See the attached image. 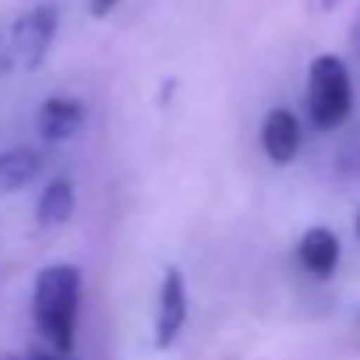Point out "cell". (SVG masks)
Segmentation results:
<instances>
[{
	"label": "cell",
	"mask_w": 360,
	"mask_h": 360,
	"mask_svg": "<svg viewBox=\"0 0 360 360\" xmlns=\"http://www.w3.org/2000/svg\"><path fill=\"white\" fill-rule=\"evenodd\" d=\"M39 173V152L36 148H8L0 152V191L11 195L22 191L29 180H36Z\"/></svg>",
	"instance_id": "8"
},
{
	"label": "cell",
	"mask_w": 360,
	"mask_h": 360,
	"mask_svg": "<svg viewBox=\"0 0 360 360\" xmlns=\"http://www.w3.org/2000/svg\"><path fill=\"white\" fill-rule=\"evenodd\" d=\"M57 18H60L57 4H36L15 22V29H11V57H15L18 68L36 71L46 60V53L53 46V36H57Z\"/></svg>",
	"instance_id": "3"
},
{
	"label": "cell",
	"mask_w": 360,
	"mask_h": 360,
	"mask_svg": "<svg viewBox=\"0 0 360 360\" xmlns=\"http://www.w3.org/2000/svg\"><path fill=\"white\" fill-rule=\"evenodd\" d=\"M297 258L300 265L314 276V279H328L339 265V237L325 226H311L304 237H300V248H297Z\"/></svg>",
	"instance_id": "7"
},
{
	"label": "cell",
	"mask_w": 360,
	"mask_h": 360,
	"mask_svg": "<svg viewBox=\"0 0 360 360\" xmlns=\"http://www.w3.org/2000/svg\"><path fill=\"white\" fill-rule=\"evenodd\" d=\"M39 134L50 138V141H68L82 131L85 124V106L82 99H71V96H50L43 106H39Z\"/></svg>",
	"instance_id": "5"
},
{
	"label": "cell",
	"mask_w": 360,
	"mask_h": 360,
	"mask_svg": "<svg viewBox=\"0 0 360 360\" xmlns=\"http://www.w3.org/2000/svg\"><path fill=\"white\" fill-rule=\"evenodd\" d=\"M307 4H311L314 11H332V8L339 4V0H307Z\"/></svg>",
	"instance_id": "12"
},
{
	"label": "cell",
	"mask_w": 360,
	"mask_h": 360,
	"mask_svg": "<svg viewBox=\"0 0 360 360\" xmlns=\"http://www.w3.org/2000/svg\"><path fill=\"white\" fill-rule=\"evenodd\" d=\"M117 4L120 0H89V11H92V18H106Z\"/></svg>",
	"instance_id": "10"
},
{
	"label": "cell",
	"mask_w": 360,
	"mask_h": 360,
	"mask_svg": "<svg viewBox=\"0 0 360 360\" xmlns=\"http://www.w3.org/2000/svg\"><path fill=\"white\" fill-rule=\"evenodd\" d=\"M356 237H360V212H356Z\"/></svg>",
	"instance_id": "13"
},
{
	"label": "cell",
	"mask_w": 360,
	"mask_h": 360,
	"mask_svg": "<svg viewBox=\"0 0 360 360\" xmlns=\"http://www.w3.org/2000/svg\"><path fill=\"white\" fill-rule=\"evenodd\" d=\"M262 148L272 162H290L300 152V124L290 110H272L262 120Z\"/></svg>",
	"instance_id": "6"
},
{
	"label": "cell",
	"mask_w": 360,
	"mask_h": 360,
	"mask_svg": "<svg viewBox=\"0 0 360 360\" xmlns=\"http://www.w3.org/2000/svg\"><path fill=\"white\" fill-rule=\"evenodd\" d=\"M356 32H360V22H356Z\"/></svg>",
	"instance_id": "14"
},
{
	"label": "cell",
	"mask_w": 360,
	"mask_h": 360,
	"mask_svg": "<svg viewBox=\"0 0 360 360\" xmlns=\"http://www.w3.org/2000/svg\"><path fill=\"white\" fill-rule=\"evenodd\" d=\"M29 360H75V356H71V353H57V349H53V353H32Z\"/></svg>",
	"instance_id": "11"
},
{
	"label": "cell",
	"mask_w": 360,
	"mask_h": 360,
	"mask_svg": "<svg viewBox=\"0 0 360 360\" xmlns=\"http://www.w3.org/2000/svg\"><path fill=\"white\" fill-rule=\"evenodd\" d=\"M82 300V272L75 265H50L36 279L32 314L39 332L53 342L57 353H71L75 346V321Z\"/></svg>",
	"instance_id": "1"
},
{
	"label": "cell",
	"mask_w": 360,
	"mask_h": 360,
	"mask_svg": "<svg viewBox=\"0 0 360 360\" xmlns=\"http://www.w3.org/2000/svg\"><path fill=\"white\" fill-rule=\"evenodd\" d=\"M353 110V85L349 71L339 57L321 53L311 60L307 71V117L318 131H335L346 124Z\"/></svg>",
	"instance_id": "2"
},
{
	"label": "cell",
	"mask_w": 360,
	"mask_h": 360,
	"mask_svg": "<svg viewBox=\"0 0 360 360\" xmlns=\"http://www.w3.org/2000/svg\"><path fill=\"white\" fill-rule=\"evenodd\" d=\"M188 321V290L180 269H166L159 283V307H155V346L166 349L176 342L180 328Z\"/></svg>",
	"instance_id": "4"
},
{
	"label": "cell",
	"mask_w": 360,
	"mask_h": 360,
	"mask_svg": "<svg viewBox=\"0 0 360 360\" xmlns=\"http://www.w3.org/2000/svg\"><path fill=\"white\" fill-rule=\"evenodd\" d=\"M71 212H75V188H71V180H50L46 184V191H43V198H39V205H36V219H39V226H64L68 219H71Z\"/></svg>",
	"instance_id": "9"
}]
</instances>
